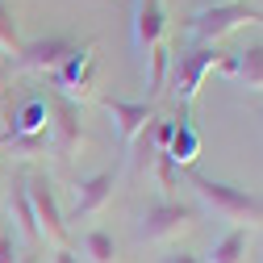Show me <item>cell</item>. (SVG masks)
<instances>
[{
    "label": "cell",
    "instance_id": "obj_27",
    "mask_svg": "<svg viewBox=\"0 0 263 263\" xmlns=\"http://www.w3.org/2000/svg\"><path fill=\"white\" fill-rule=\"evenodd\" d=\"M0 180H5V172H0Z\"/></svg>",
    "mask_w": 263,
    "mask_h": 263
},
{
    "label": "cell",
    "instance_id": "obj_6",
    "mask_svg": "<svg viewBox=\"0 0 263 263\" xmlns=\"http://www.w3.org/2000/svg\"><path fill=\"white\" fill-rule=\"evenodd\" d=\"M92 71H96V42H84V46H76V50L50 71L54 96H67V101L80 105L84 96L92 92Z\"/></svg>",
    "mask_w": 263,
    "mask_h": 263
},
{
    "label": "cell",
    "instance_id": "obj_4",
    "mask_svg": "<svg viewBox=\"0 0 263 263\" xmlns=\"http://www.w3.org/2000/svg\"><path fill=\"white\" fill-rule=\"evenodd\" d=\"M217 63H221V50H217V46H196V50L176 54V59L167 63V71H172V88H176V101H180L184 117H188V109L196 105V92H201L205 76L217 71Z\"/></svg>",
    "mask_w": 263,
    "mask_h": 263
},
{
    "label": "cell",
    "instance_id": "obj_15",
    "mask_svg": "<svg viewBox=\"0 0 263 263\" xmlns=\"http://www.w3.org/2000/svg\"><path fill=\"white\" fill-rule=\"evenodd\" d=\"M13 217H17V230L29 238V242H42V230H38V217H34V205H29V192H25V176L13 180V201H9Z\"/></svg>",
    "mask_w": 263,
    "mask_h": 263
},
{
    "label": "cell",
    "instance_id": "obj_14",
    "mask_svg": "<svg viewBox=\"0 0 263 263\" xmlns=\"http://www.w3.org/2000/svg\"><path fill=\"white\" fill-rule=\"evenodd\" d=\"M163 155H167L180 172H188L192 163H196V155H201V134H196V125H188V117L176 121V134H172V142H167Z\"/></svg>",
    "mask_w": 263,
    "mask_h": 263
},
{
    "label": "cell",
    "instance_id": "obj_10",
    "mask_svg": "<svg viewBox=\"0 0 263 263\" xmlns=\"http://www.w3.org/2000/svg\"><path fill=\"white\" fill-rule=\"evenodd\" d=\"M113 188H117V172H96V176H88V180H76L67 217H76V221L101 217V213L113 205Z\"/></svg>",
    "mask_w": 263,
    "mask_h": 263
},
{
    "label": "cell",
    "instance_id": "obj_26",
    "mask_svg": "<svg viewBox=\"0 0 263 263\" xmlns=\"http://www.w3.org/2000/svg\"><path fill=\"white\" fill-rule=\"evenodd\" d=\"M0 92H5V76H0Z\"/></svg>",
    "mask_w": 263,
    "mask_h": 263
},
{
    "label": "cell",
    "instance_id": "obj_22",
    "mask_svg": "<svg viewBox=\"0 0 263 263\" xmlns=\"http://www.w3.org/2000/svg\"><path fill=\"white\" fill-rule=\"evenodd\" d=\"M159 263H205L201 255H192V251H172V255H163Z\"/></svg>",
    "mask_w": 263,
    "mask_h": 263
},
{
    "label": "cell",
    "instance_id": "obj_16",
    "mask_svg": "<svg viewBox=\"0 0 263 263\" xmlns=\"http://www.w3.org/2000/svg\"><path fill=\"white\" fill-rule=\"evenodd\" d=\"M242 259H247V230L238 226H230L205 255V263H242Z\"/></svg>",
    "mask_w": 263,
    "mask_h": 263
},
{
    "label": "cell",
    "instance_id": "obj_9",
    "mask_svg": "<svg viewBox=\"0 0 263 263\" xmlns=\"http://www.w3.org/2000/svg\"><path fill=\"white\" fill-rule=\"evenodd\" d=\"M80 42L67 38V34H46V38H34V42H25L13 59V67L17 71H34V76H50L63 59H67Z\"/></svg>",
    "mask_w": 263,
    "mask_h": 263
},
{
    "label": "cell",
    "instance_id": "obj_7",
    "mask_svg": "<svg viewBox=\"0 0 263 263\" xmlns=\"http://www.w3.org/2000/svg\"><path fill=\"white\" fill-rule=\"evenodd\" d=\"M25 192H29V205H34L42 242L67 247V213H63L59 196H54V184H50L46 176H25Z\"/></svg>",
    "mask_w": 263,
    "mask_h": 263
},
{
    "label": "cell",
    "instance_id": "obj_19",
    "mask_svg": "<svg viewBox=\"0 0 263 263\" xmlns=\"http://www.w3.org/2000/svg\"><path fill=\"white\" fill-rule=\"evenodd\" d=\"M155 172H159V184H163V188H180V167H176L163 151L155 155Z\"/></svg>",
    "mask_w": 263,
    "mask_h": 263
},
{
    "label": "cell",
    "instance_id": "obj_11",
    "mask_svg": "<svg viewBox=\"0 0 263 263\" xmlns=\"http://www.w3.org/2000/svg\"><path fill=\"white\" fill-rule=\"evenodd\" d=\"M129 38H134V50L142 59H151L159 46H167V13H163V0H134Z\"/></svg>",
    "mask_w": 263,
    "mask_h": 263
},
{
    "label": "cell",
    "instance_id": "obj_17",
    "mask_svg": "<svg viewBox=\"0 0 263 263\" xmlns=\"http://www.w3.org/2000/svg\"><path fill=\"white\" fill-rule=\"evenodd\" d=\"M84 255H88V263H117V242H113V234L109 230H88L84 234Z\"/></svg>",
    "mask_w": 263,
    "mask_h": 263
},
{
    "label": "cell",
    "instance_id": "obj_24",
    "mask_svg": "<svg viewBox=\"0 0 263 263\" xmlns=\"http://www.w3.org/2000/svg\"><path fill=\"white\" fill-rule=\"evenodd\" d=\"M21 263H38V259H34V255H21Z\"/></svg>",
    "mask_w": 263,
    "mask_h": 263
},
{
    "label": "cell",
    "instance_id": "obj_20",
    "mask_svg": "<svg viewBox=\"0 0 263 263\" xmlns=\"http://www.w3.org/2000/svg\"><path fill=\"white\" fill-rule=\"evenodd\" d=\"M0 263H21V251H17V242H13L9 230L0 234Z\"/></svg>",
    "mask_w": 263,
    "mask_h": 263
},
{
    "label": "cell",
    "instance_id": "obj_25",
    "mask_svg": "<svg viewBox=\"0 0 263 263\" xmlns=\"http://www.w3.org/2000/svg\"><path fill=\"white\" fill-rule=\"evenodd\" d=\"M213 5H234V0H213Z\"/></svg>",
    "mask_w": 263,
    "mask_h": 263
},
{
    "label": "cell",
    "instance_id": "obj_3",
    "mask_svg": "<svg viewBox=\"0 0 263 263\" xmlns=\"http://www.w3.org/2000/svg\"><path fill=\"white\" fill-rule=\"evenodd\" d=\"M196 226V209L176 201V196H159V201H151L138 217V238L142 242H176L180 234H188V230Z\"/></svg>",
    "mask_w": 263,
    "mask_h": 263
},
{
    "label": "cell",
    "instance_id": "obj_18",
    "mask_svg": "<svg viewBox=\"0 0 263 263\" xmlns=\"http://www.w3.org/2000/svg\"><path fill=\"white\" fill-rule=\"evenodd\" d=\"M21 46H25V38H21L17 13H13L9 0H0V50H5L9 59H17V50H21Z\"/></svg>",
    "mask_w": 263,
    "mask_h": 263
},
{
    "label": "cell",
    "instance_id": "obj_23",
    "mask_svg": "<svg viewBox=\"0 0 263 263\" xmlns=\"http://www.w3.org/2000/svg\"><path fill=\"white\" fill-rule=\"evenodd\" d=\"M50 263H80V255L71 251V247H54V259Z\"/></svg>",
    "mask_w": 263,
    "mask_h": 263
},
{
    "label": "cell",
    "instance_id": "obj_1",
    "mask_svg": "<svg viewBox=\"0 0 263 263\" xmlns=\"http://www.w3.org/2000/svg\"><path fill=\"white\" fill-rule=\"evenodd\" d=\"M188 184H192V192L201 196V205H205L213 217L234 221L238 230L263 226V201H259V196H251L247 188H234V184H226V180L201 176V172H192V167H188Z\"/></svg>",
    "mask_w": 263,
    "mask_h": 263
},
{
    "label": "cell",
    "instance_id": "obj_12",
    "mask_svg": "<svg viewBox=\"0 0 263 263\" xmlns=\"http://www.w3.org/2000/svg\"><path fill=\"white\" fill-rule=\"evenodd\" d=\"M105 113L113 117V129L121 134L125 146L142 138V129L155 121V101H121V96H105Z\"/></svg>",
    "mask_w": 263,
    "mask_h": 263
},
{
    "label": "cell",
    "instance_id": "obj_8",
    "mask_svg": "<svg viewBox=\"0 0 263 263\" xmlns=\"http://www.w3.org/2000/svg\"><path fill=\"white\" fill-rule=\"evenodd\" d=\"M46 105H50V151L67 159L88 142L84 121H80V105L67 101V96H54V92L46 96Z\"/></svg>",
    "mask_w": 263,
    "mask_h": 263
},
{
    "label": "cell",
    "instance_id": "obj_2",
    "mask_svg": "<svg viewBox=\"0 0 263 263\" xmlns=\"http://www.w3.org/2000/svg\"><path fill=\"white\" fill-rule=\"evenodd\" d=\"M242 25H263V9L247 5V0H234V5H209L201 13H192L188 34L201 42V46H217L221 38H230Z\"/></svg>",
    "mask_w": 263,
    "mask_h": 263
},
{
    "label": "cell",
    "instance_id": "obj_21",
    "mask_svg": "<svg viewBox=\"0 0 263 263\" xmlns=\"http://www.w3.org/2000/svg\"><path fill=\"white\" fill-rule=\"evenodd\" d=\"M172 134H176V121H163V125L155 129V146H159V151H167V142H172Z\"/></svg>",
    "mask_w": 263,
    "mask_h": 263
},
{
    "label": "cell",
    "instance_id": "obj_13",
    "mask_svg": "<svg viewBox=\"0 0 263 263\" xmlns=\"http://www.w3.org/2000/svg\"><path fill=\"white\" fill-rule=\"evenodd\" d=\"M217 71L226 80H234L238 88H247V92H263V42H255L247 50H234V54H221Z\"/></svg>",
    "mask_w": 263,
    "mask_h": 263
},
{
    "label": "cell",
    "instance_id": "obj_5",
    "mask_svg": "<svg viewBox=\"0 0 263 263\" xmlns=\"http://www.w3.org/2000/svg\"><path fill=\"white\" fill-rule=\"evenodd\" d=\"M0 142L21 151V155H38L42 146H50V105H46V96H29L13 113V129Z\"/></svg>",
    "mask_w": 263,
    "mask_h": 263
}]
</instances>
